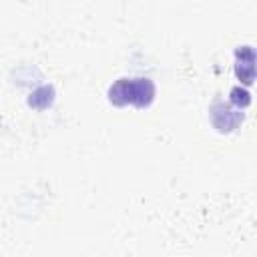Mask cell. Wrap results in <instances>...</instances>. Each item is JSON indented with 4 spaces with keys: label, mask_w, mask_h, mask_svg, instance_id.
Listing matches in <instances>:
<instances>
[{
    "label": "cell",
    "mask_w": 257,
    "mask_h": 257,
    "mask_svg": "<svg viewBox=\"0 0 257 257\" xmlns=\"http://www.w3.org/2000/svg\"><path fill=\"white\" fill-rule=\"evenodd\" d=\"M229 100H231V104L235 108L243 110V108H247L251 104V92L245 86H233L231 92H229Z\"/></svg>",
    "instance_id": "cell-5"
},
{
    "label": "cell",
    "mask_w": 257,
    "mask_h": 257,
    "mask_svg": "<svg viewBox=\"0 0 257 257\" xmlns=\"http://www.w3.org/2000/svg\"><path fill=\"white\" fill-rule=\"evenodd\" d=\"M157 94V86L149 76H135V78H118L108 86V100L116 106L133 104L139 108H147Z\"/></svg>",
    "instance_id": "cell-1"
},
{
    "label": "cell",
    "mask_w": 257,
    "mask_h": 257,
    "mask_svg": "<svg viewBox=\"0 0 257 257\" xmlns=\"http://www.w3.org/2000/svg\"><path fill=\"white\" fill-rule=\"evenodd\" d=\"M54 96H56V92H54V86L52 84H40L38 88H34L30 92L28 106H32L36 110H44V108H48L54 102Z\"/></svg>",
    "instance_id": "cell-4"
},
{
    "label": "cell",
    "mask_w": 257,
    "mask_h": 257,
    "mask_svg": "<svg viewBox=\"0 0 257 257\" xmlns=\"http://www.w3.org/2000/svg\"><path fill=\"white\" fill-rule=\"evenodd\" d=\"M211 120L219 133H231L243 122V112L239 108H235L233 104H225V102L217 100L211 106Z\"/></svg>",
    "instance_id": "cell-2"
},
{
    "label": "cell",
    "mask_w": 257,
    "mask_h": 257,
    "mask_svg": "<svg viewBox=\"0 0 257 257\" xmlns=\"http://www.w3.org/2000/svg\"><path fill=\"white\" fill-rule=\"evenodd\" d=\"M235 58H237L235 74L245 86H249L255 78V50H253V46H249V44L247 46H237Z\"/></svg>",
    "instance_id": "cell-3"
}]
</instances>
